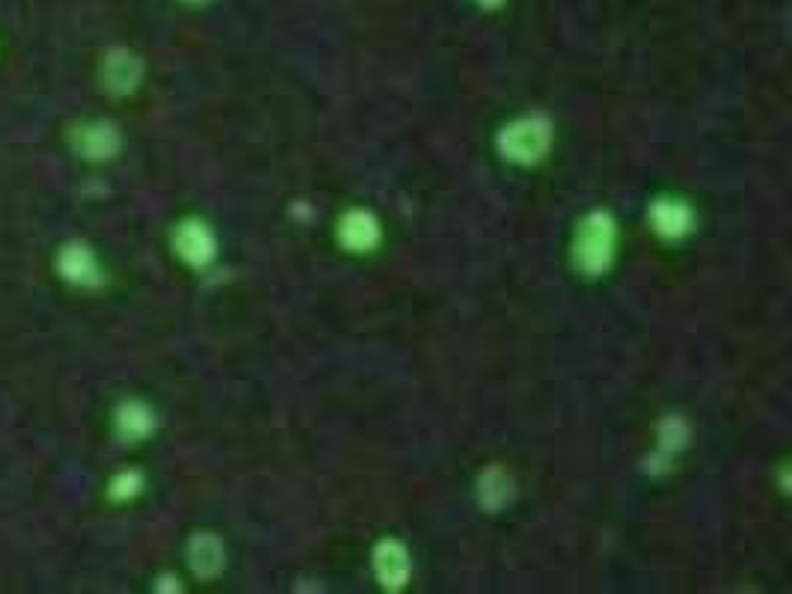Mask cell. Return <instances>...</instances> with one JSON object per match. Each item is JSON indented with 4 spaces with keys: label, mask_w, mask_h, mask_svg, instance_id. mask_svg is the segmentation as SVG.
<instances>
[{
    "label": "cell",
    "mask_w": 792,
    "mask_h": 594,
    "mask_svg": "<svg viewBox=\"0 0 792 594\" xmlns=\"http://www.w3.org/2000/svg\"><path fill=\"white\" fill-rule=\"evenodd\" d=\"M617 247V229L612 214L591 212L581 217L573 235V265L585 276H600L609 271Z\"/></svg>",
    "instance_id": "obj_1"
},
{
    "label": "cell",
    "mask_w": 792,
    "mask_h": 594,
    "mask_svg": "<svg viewBox=\"0 0 792 594\" xmlns=\"http://www.w3.org/2000/svg\"><path fill=\"white\" fill-rule=\"evenodd\" d=\"M552 143V126L543 114L514 119L499 131V152L514 164H538Z\"/></svg>",
    "instance_id": "obj_2"
},
{
    "label": "cell",
    "mask_w": 792,
    "mask_h": 594,
    "mask_svg": "<svg viewBox=\"0 0 792 594\" xmlns=\"http://www.w3.org/2000/svg\"><path fill=\"white\" fill-rule=\"evenodd\" d=\"M172 245L179 250V256L193 268H202L208 265L217 253V241H214L212 229L200 221H184L176 229V238H172Z\"/></svg>",
    "instance_id": "obj_3"
},
{
    "label": "cell",
    "mask_w": 792,
    "mask_h": 594,
    "mask_svg": "<svg viewBox=\"0 0 792 594\" xmlns=\"http://www.w3.org/2000/svg\"><path fill=\"white\" fill-rule=\"evenodd\" d=\"M338 241L348 247L350 253H365L381 241V223L374 221L371 212L353 209L338 221Z\"/></svg>",
    "instance_id": "obj_4"
},
{
    "label": "cell",
    "mask_w": 792,
    "mask_h": 594,
    "mask_svg": "<svg viewBox=\"0 0 792 594\" xmlns=\"http://www.w3.org/2000/svg\"><path fill=\"white\" fill-rule=\"evenodd\" d=\"M374 571L383 589L398 592L410 580V556L398 542H381L374 550Z\"/></svg>",
    "instance_id": "obj_5"
},
{
    "label": "cell",
    "mask_w": 792,
    "mask_h": 594,
    "mask_svg": "<svg viewBox=\"0 0 792 594\" xmlns=\"http://www.w3.org/2000/svg\"><path fill=\"white\" fill-rule=\"evenodd\" d=\"M650 226H653L656 233L662 235V238H683V235L692 233V223H695V214L688 209L686 202L680 200H656L650 205Z\"/></svg>",
    "instance_id": "obj_6"
},
{
    "label": "cell",
    "mask_w": 792,
    "mask_h": 594,
    "mask_svg": "<svg viewBox=\"0 0 792 594\" xmlns=\"http://www.w3.org/2000/svg\"><path fill=\"white\" fill-rule=\"evenodd\" d=\"M188 556H191L193 573H200V577H217L223 562H226V550H223L220 538L212 535V532L193 535L191 547H188Z\"/></svg>",
    "instance_id": "obj_7"
},
{
    "label": "cell",
    "mask_w": 792,
    "mask_h": 594,
    "mask_svg": "<svg viewBox=\"0 0 792 594\" xmlns=\"http://www.w3.org/2000/svg\"><path fill=\"white\" fill-rule=\"evenodd\" d=\"M140 74H143V66L134 54L113 51L105 60V84L113 93H131L140 84Z\"/></svg>",
    "instance_id": "obj_8"
},
{
    "label": "cell",
    "mask_w": 792,
    "mask_h": 594,
    "mask_svg": "<svg viewBox=\"0 0 792 594\" xmlns=\"http://www.w3.org/2000/svg\"><path fill=\"white\" fill-rule=\"evenodd\" d=\"M511 497H514V482L502 467H490L484 476L478 478V502L487 511L505 509Z\"/></svg>",
    "instance_id": "obj_9"
},
{
    "label": "cell",
    "mask_w": 792,
    "mask_h": 594,
    "mask_svg": "<svg viewBox=\"0 0 792 594\" xmlns=\"http://www.w3.org/2000/svg\"><path fill=\"white\" fill-rule=\"evenodd\" d=\"M60 271H63L65 280H72L77 286H93L98 280L96 259L81 245L65 247L63 253H60Z\"/></svg>",
    "instance_id": "obj_10"
},
{
    "label": "cell",
    "mask_w": 792,
    "mask_h": 594,
    "mask_svg": "<svg viewBox=\"0 0 792 594\" xmlns=\"http://www.w3.org/2000/svg\"><path fill=\"white\" fill-rule=\"evenodd\" d=\"M77 146L86 158H110L119 148V134L110 126H89L81 131Z\"/></svg>",
    "instance_id": "obj_11"
},
{
    "label": "cell",
    "mask_w": 792,
    "mask_h": 594,
    "mask_svg": "<svg viewBox=\"0 0 792 594\" xmlns=\"http://www.w3.org/2000/svg\"><path fill=\"white\" fill-rule=\"evenodd\" d=\"M119 431L131 440H140V437H146L152 431V414H148V407L143 404L131 402L125 404L122 411H119Z\"/></svg>",
    "instance_id": "obj_12"
},
{
    "label": "cell",
    "mask_w": 792,
    "mask_h": 594,
    "mask_svg": "<svg viewBox=\"0 0 792 594\" xmlns=\"http://www.w3.org/2000/svg\"><path fill=\"white\" fill-rule=\"evenodd\" d=\"M688 440V428L683 419H676V416H671V419H665L662 423V428H659V455L662 458H671L676 452V449H683Z\"/></svg>",
    "instance_id": "obj_13"
},
{
    "label": "cell",
    "mask_w": 792,
    "mask_h": 594,
    "mask_svg": "<svg viewBox=\"0 0 792 594\" xmlns=\"http://www.w3.org/2000/svg\"><path fill=\"white\" fill-rule=\"evenodd\" d=\"M137 488H140L137 473H125V476H119L117 482H113V494H117V497H134Z\"/></svg>",
    "instance_id": "obj_14"
},
{
    "label": "cell",
    "mask_w": 792,
    "mask_h": 594,
    "mask_svg": "<svg viewBox=\"0 0 792 594\" xmlns=\"http://www.w3.org/2000/svg\"><path fill=\"white\" fill-rule=\"evenodd\" d=\"M478 3H481V7H499L502 0H478Z\"/></svg>",
    "instance_id": "obj_15"
},
{
    "label": "cell",
    "mask_w": 792,
    "mask_h": 594,
    "mask_svg": "<svg viewBox=\"0 0 792 594\" xmlns=\"http://www.w3.org/2000/svg\"><path fill=\"white\" fill-rule=\"evenodd\" d=\"M191 3H200V0H191Z\"/></svg>",
    "instance_id": "obj_16"
}]
</instances>
